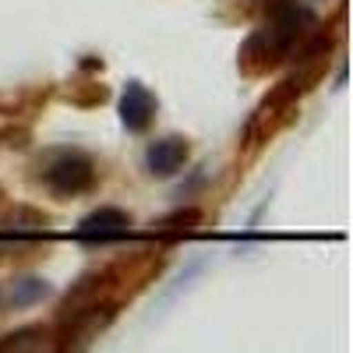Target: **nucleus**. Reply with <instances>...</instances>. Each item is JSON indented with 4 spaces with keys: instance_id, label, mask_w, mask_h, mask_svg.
<instances>
[{
    "instance_id": "39448f33",
    "label": "nucleus",
    "mask_w": 353,
    "mask_h": 353,
    "mask_svg": "<svg viewBox=\"0 0 353 353\" xmlns=\"http://www.w3.org/2000/svg\"><path fill=\"white\" fill-rule=\"evenodd\" d=\"M121 117H124V124L131 131H145L152 124V117H156V99L152 92L145 88L141 81H131L124 88V96H121Z\"/></svg>"
},
{
    "instance_id": "7ed1b4c3",
    "label": "nucleus",
    "mask_w": 353,
    "mask_h": 353,
    "mask_svg": "<svg viewBox=\"0 0 353 353\" xmlns=\"http://www.w3.org/2000/svg\"><path fill=\"white\" fill-rule=\"evenodd\" d=\"M46 233V216H39L36 209H14L8 219H0V258L36 251Z\"/></svg>"
},
{
    "instance_id": "f257e3e1",
    "label": "nucleus",
    "mask_w": 353,
    "mask_h": 353,
    "mask_svg": "<svg viewBox=\"0 0 353 353\" xmlns=\"http://www.w3.org/2000/svg\"><path fill=\"white\" fill-rule=\"evenodd\" d=\"M314 14L307 8H301L297 0L293 4H283V8H272L269 21L258 36H251V43L244 46V64L251 71L258 68H269V64H279L286 57L297 50L311 32H314Z\"/></svg>"
},
{
    "instance_id": "6e6552de",
    "label": "nucleus",
    "mask_w": 353,
    "mask_h": 353,
    "mask_svg": "<svg viewBox=\"0 0 353 353\" xmlns=\"http://www.w3.org/2000/svg\"><path fill=\"white\" fill-rule=\"evenodd\" d=\"M198 226H201V209H181V212L166 216L152 233L159 241H181V237H188V233H194Z\"/></svg>"
},
{
    "instance_id": "1a4fd4ad",
    "label": "nucleus",
    "mask_w": 353,
    "mask_h": 353,
    "mask_svg": "<svg viewBox=\"0 0 353 353\" xmlns=\"http://www.w3.org/2000/svg\"><path fill=\"white\" fill-rule=\"evenodd\" d=\"M46 339H50V332L46 329H39V325H25V329H18V332H8L4 339H0V353H25V350H43L46 346Z\"/></svg>"
},
{
    "instance_id": "20e7f679",
    "label": "nucleus",
    "mask_w": 353,
    "mask_h": 353,
    "mask_svg": "<svg viewBox=\"0 0 353 353\" xmlns=\"http://www.w3.org/2000/svg\"><path fill=\"white\" fill-rule=\"evenodd\" d=\"M131 233V216L124 209H113V205H106V209H96V212H88L78 230H74V237L85 241V244H110V241H121Z\"/></svg>"
},
{
    "instance_id": "0eeeda50",
    "label": "nucleus",
    "mask_w": 353,
    "mask_h": 353,
    "mask_svg": "<svg viewBox=\"0 0 353 353\" xmlns=\"http://www.w3.org/2000/svg\"><path fill=\"white\" fill-rule=\"evenodd\" d=\"M43 297H50V283L39 276H21L0 286V304L4 307H28V304H39Z\"/></svg>"
},
{
    "instance_id": "423d86ee",
    "label": "nucleus",
    "mask_w": 353,
    "mask_h": 353,
    "mask_svg": "<svg viewBox=\"0 0 353 353\" xmlns=\"http://www.w3.org/2000/svg\"><path fill=\"white\" fill-rule=\"evenodd\" d=\"M184 163H188V141L184 138H159V141L149 145V152H145V166L156 176H170Z\"/></svg>"
},
{
    "instance_id": "f03ea898",
    "label": "nucleus",
    "mask_w": 353,
    "mask_h": 353,
    "mask_svg": "<svg viewBox=\"0 0 353 353\" xmlns=\"http://www.w3.org/2000/svg\"><path fill=\"white\" fill-rule=\"evenodd\" d=\"M39 181L61 198L85 194L96 184V163L78 149H57L39 159Z\"/></svg>"
}]
</instances>
